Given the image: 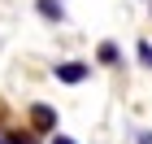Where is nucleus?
Returning <instances> with one entry per match:
<instances>
[{"mask_svg": "<svg viewBox=\"0 0 152 144\" xmlns=\"http://www.w3.org/2000/svg\"><path fill=\"white\" fill-rule=\"evenodd\" d=\"M31 127L57 135V109H52V105H31Z\"/></svg>", "mask_w": 152, "mask_h": 144, "instance_id": "nucleus-1", "label": "nucleus"}, {"mask_svg": "<svg viewBox=\"0 0 152 144\" xmlns=\"http://www.w3.org/2000/svg\"><path fill=\"white\" fill-rule=\"evenodd\" d=\"M57 79H61V83H83V79H87V66H83V61H61V66H57Z\"/></svg>", "mask_w": 152, "mask_h": 144, "instance_id": "nucleus-2", "label": "nucleus"}, {"mask_svg": "<svg viewBox=\"0 0 152 144\" xmlns=\"http://www.w3.org/2000/svg\"><path fill=\"white\" fill-rule=\"evenodd\" d=\"M39 13H44L48 22H61V18H65V4H61V0H39Z\"/></svg>", "mask_w": 152, "mask_h": 144, "instance_id": "nucleus-3", "label": "nucleus"}, {"mask_svg": "<svg viewBox=\"0 0 152 144\" xmlns=\"http://www.w3.org/2000/svg\"><path fill=\"white\" fill-rule=\"evenodd\" d=\"M96 57L104 61V66H117V57H122V52H117V44H100V52H96Z\"/></svg>", "mask_w": 152, "mask_h": 144, "instance_id": "nucleus-4", "label": "nucleus"}, {"mask_svg": "<svg viewBox=\"0 0 152 144\" xmlns=\"http://www.w3.org/2000/svg\"><path fill=\"white\" fill-rule=\"evenodd\" d=\"M135 52H139V61L152 70V44H148V39H139V48H135Z\"/></svg>", "mask_w": 152, "mask_h": 144, "instance_id": "nucleus-5", "label": "nucleus"}, {"mask_svg": "<svg viewBox=\"0 0 152 144\" xmlns=\"http://www.w3.org/2000/svg\"><path fill=\"white\" fill-rule=\"evenodd\" d=\"M52 144H74V140H70V135H61V131H57V135H52Z\"/></svg>", "mask_w": 152, "mask_h": 144, "instance_id": "nucleus-6", "label": "nucleus"}]
</instances>
